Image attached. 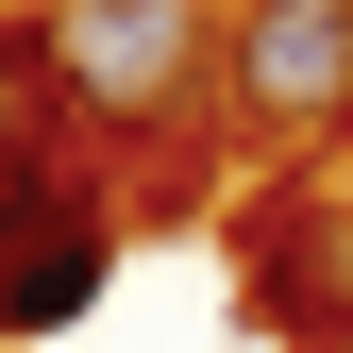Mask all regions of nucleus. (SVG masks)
<instances>
[{
  "instance_id": "f257e3e1",
  "label": "nucleus",
  "mask_w": 353,
  "mask_h": 353,
  "mask_svg": "<svg viewBox=\"0 0 353 353\" xmlns=\"http://www.w3.org/2000/svg\"><path fill=\"white\" fill-rule=\"evenodd\" d=\"M34 51H51V101H68V118L168 135V118L219 84V17H202V0H51Z\"/></svg>"
},
{
  "instance_id": "f03ea898",
  "label": "nucleus",
  "mask_w": 353,
  "mask_h": 353,
  "mask_svg": "<svg viewBox=\"0 0 353 353\" xmlns=\"http://www.w3.org/2000/svg\"><path fill=\"white\" fill-rule=\"evenodd\" d=\"M219 101L270 152H320L353 118V0H236L219 17Z\"/></svg>"
},
{
  "instance_id": "7ed1b4c3",
  "label": "nucleus",
  "mask_w": 353,
  "mask_h": 353,
  "mask_svg": "<svg viewBox=\"0 0 353 353\" xmlns=\"http://www.w3.org/2000/svg\"><path fill=\"white\" fill-rule=\"evenodd\" d=\"M118 286V202L84 168H0V336H68Z\"/></svg>"
},
{
  "instance_id": "20e7f679",
  "label": "nucleus",
  "mask_w": 353,
  "mask_h": 353,
  "mask_svg": "<svg viewBox=\"0 0 353 353\" xmlns=\"http://www.w3.org/2000/svg\"><path fill=\"white\" fill-rule=\"evenodd\" d=\"M236 270H252V303H270L303 353H353V219H336L320 185L236 202Z\"/></svg>"
},
{
  "instance_id": "39448f33",
  "label": "nucleus",
  "mask_w": 353,
  "mask_h": 353,
  "mask_svg": "<svg viewBox=\"0 0 353 353\" xmlns=\"http://www.w3.org/2000/svg\"><path fill=\"white\" fill-rule=\"evenodd\" d=\"M51 51H34V17H0V168H51Z\"/></svg>"
}]
</instances>
